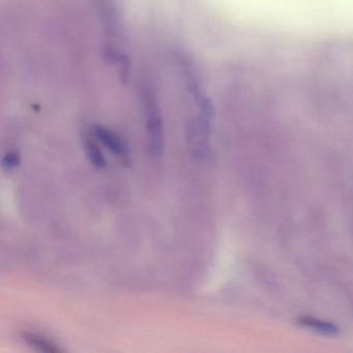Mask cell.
<instances>
[{"label": "cell", "mask_w": 353, "mask_h": 353, "mask_svg": "<svg viewBox=\"0 0 353 353\" xmlns=\"http://www.w3.org/2000/svg\"><path fill=\"white\" fill-rule=\"evenodd\" d=\"M21 162L19 154L16 152H9L3 158V167L8 171L17 168Z\"/></svg>", "instance_id": "6"}, {"label": "cell", "mask_w": 353, "mask_h": 353, "mask_svg": "<svg viewBox=\"0 0 353 353\" xmlns=\"http://www.w3.org/2000/svg\"><path fill=\"white\" fill-rule=\"evenodd\" d=\"M98 139L94 137V134H86L84 136V146H85L86 154L90 159V163L97 168H104L106 166V160L104 154L101 150L98 143Z\"/></svg>", "instance_id": "5"}, {"label": "cell", "mask_w": 353, "mask_h": 353, "mask_svg": "<svg viewBox=\"0 0 353 353\" xmlns=\"http://www.w3.org/2000/svg\"><path fill=\"white\" fill-rule=\"evenodd\" d=\"M92 134L103 145L106 146L115 156L123 159V160H127L129 157V150H128L127 144L119 135L102 125H94Z\"/></svg>", "instance_id": "2"}, {"label": "cell", "mask_w": 353, "mask_h": 353, "mask_svg": "<svg viewBox=\"0 0 353 353\" xmlns=\"http://www.w3.org/2000/svg\"><path fill=\"white\" fill-rule=\"evenodd\" d=\"M297 324L301 327L312 330L316 334H322V336H336L339 332V327L334 325L332 322L324 321V320L318 319V318L311 317V316H303L297 319Z\"/></svg>", "instance_id": "3"}, {"label": "cell", "mask_w": 353, "mask_h": 353, "mask_svg": "<svg viewBox=\"0 0 353 353\" xmlns=\"http://www.w3.org/2000/svg\"><path fill=\"white\" fill-rule=\"evenodd\" d=\"M145 107L146 129H148V148L152 156H160L163 150V121L160 108L152 92H145L143 97Z\"/></svg>", "instance_id": "1"}, {"label": "cell", "mask_w": 353, "mask_h": 353, "mask_svg": "<svg viewBox=\"0 0 353 353\" xmlns=\"http://www.w3.org/2000/svg\"><path fill=\"white\" fill-rule=\"evenodd\" d=\"M22 339L28 343L32 348H36L37 350L41 352L46 353H61L63 352L61 347L57 346L53 341L49 340L46 336L42 334H36L32 332H22Z\"/></svg>", "instance_id": "4"}]
</instances>
